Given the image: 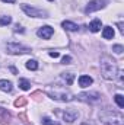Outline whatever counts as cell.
<instances>
[{
    "instance_id": "cell-23",
    "label": "cell",
    "mask_w": 124,
    "mask_h": 125,
    "mask_svg": "<svg viewBox=\"0 0 124 125\" xmlns=\"http://www.w3.org/2000/svg\"><path fill=\"white\" fill-rule=\"evenodd\" d=\"M112 51L117 52V54H121L124 51V48H123V45H114V47H112Z\"/></svg>"
},
{
    "instance_id": "cell-13",
    "label": "cell",
    "mask_w": 124,
    "mask_h": 125,
    "mask_svg": "<svg viewBox=\"0 0 124 125\" xmlns=\"http://www.w3.org/2000/svg\"><path fill=\"white\" fill-rule=\"evenodd\" d=\"M13 86H12V82L9 80H0V90L1 92H12Z\"/></svg>"
},
{
    "instance_id": "cell-16",
    "label": "cell",
    "mask_w": 124,
    "mask_h": 125,
    "mask_svg": "<svg viewBox=\"0 0 124 125\" xmlns=\"http://www.w3.org/2000/svg\"><path fill=\"white\" fill-rule=\"evenodd\" d=\"M62 77H63V80L67 83V86H72V84H73V80H74V74H72V73H63Z\"/></svg>"
},
{
    "instance_id": "cell-10",
    "label": "cell",
    "mask_w": 124,
    "mask_h": 125,
    "mask_svg": "<svg viewBox=\"0 0 124 125\" xmlns=\"http://www.w3.org/2000/svg\"><path fill=\"white\" fill-rule=\"evenodd\" d=\"M9 121H10V114H9L6 109L0 108V124L1 125H9Z\"/></svg>"
},
{
    "instance_id": "cell-4",
    "label": "cell",
    "mask_w": 124,
    "mask_h": 125,
    "mask_svg": "<svg viewBox=\"0 0 124 125\" xmlns=\"http://www.w3.org/2000/svg\"><path fill=\"white\" fill-rule=\"evenodd\" d=\"M48 96L51 99H56V100H62V102H70L73 100V94L70 92H66V90H54V92H48Z\"/></svg>"
},
{
    "instance_id": "cell-5",
    "label": "cell",
    "mask_w": 124,
    "mask_h": 125,
    "mask_svg": "<svg viewBox=\"0 0 124 125\" xmlns=\"http://www.w3.org/2000/svg\"><path fill=\"white\" fill-rule=\"evenodd\" d=\"M22 10L28 15V16H32V18H48V13L42 9H35L32 6H28V4H22Z\"/></svg>"
},
{
    "instance_id": "cell-18",
    "label": "cell",
    "mask_w": 124,
    "mask_h": 125,
    "mask_svg": "<svg viewBox=\"0 0 124 125\" xmlns=\"http://www.w3.org/2000/svg\"><path fill=\"white\" fill-rule=\"evenodd\" d=\"M114 100H115V103L118 105V108H124V96L123 94H115L114 96Z\"/></svg>"
},
{
    "instance_id": "cell-29",
    "label": "cell",
    "mask_w": 124,
    "mask_h": 125,
    "mask_svg": "<svg viewBox=\"0 0 124 125\" xmlns=\"http://www.w3.org/2000/svg\"><path fill=\"white\" fill-rule=\"evenodd\" d=\"M1 1H4V3H15L16 0H1Z\"/></svg>"
},
{
    "instance_id": "cell-2",
    "label": "cell",
    "mask_w": 124,
    "mask_h": 125,
    "mask_svg": "<svg viewBox=\"0 0 124 125\" xmlns=\"http://www.w3.org/2000/svg\"><path fill=\"white\" fill-rule=\"evenodd\" d=\"M99 119L105 125H124L123 114L111 111V109H104L99 112Z\"/></svg>"
},
{
    "instance_id": "cell-12",
    "label": "cell",
    "mask_w": 124,
    "mask_h": 125,
    "mask_svg": "<svg viewBox=\"0 0 124 125\" xmlns=\"http://www.w3.org/2000/svg\"><path fill=\"white\" fill-rule=\"evenodd\" d=\"M62 26L64 28V29H67V31L70 32H76L77 29H79V26L76 25V23H73V22H70V21H64L62 23Z\"/></svg>"
},
{
    "instance_id": "cell-24",
    "label": "cell",
    "mask_w": 124,
    "mask_h": 125,
    "mask_svg": "<svg viewBox=\"0 0 124 125\" xmlns=\"http://www.w3.org/2000/svg\"><path fill=\"white\" fill-rule=\"evenodd\" d=\"M70 61H72V57H69V55L63 57V60H62V62H63V64H70Z\"/></svg>"
},
{
    "instance_id": "cell-25",
    "label": "cell",
    "mask_w": 124,
    "mask_h": 125,
    "mask_svg": "<svg viewBox=\"0 0 124 125\" xmlns=\"http://www.w3.org/2000/svg\"><path fill=\"white\" fill-rule=\"evenodd\" d=\"M15 32H21V33H24L25 32V29L22 28V26H19V25H15V29H13Z\"/></svg>"
},
{
    "instance_id": "cell-14",
    "label": "cell",
    "mask_w": 124,
    "mask_h": 125,
    "mask_svg": "<svg viewBox=\"0 0 124 125\" xmlns=\"http://www.w3.org/2000/svg\"><path fill=\"white\" fill-rule=\"evenodd\" d=\"M102 36H104L105 39H112V38H114V28L105 26L104 31H102Z\"/></svg>"
},
{
    "instance_id": "cell-21",
    "label": "cell",
    "mask_w": 124,
    "mask_h": 125,
    "mask_svg": "<svg viewBox=\"0 0 124 125\" xmlns=\"http://www.w3.org/2000/svg\"><path fill=\"white\" fill-rule=\"evenodd\" d=\"M26 68L28 70H37L38 68V62L35 61V60H29V61H26Z\"/></svg>"
},
{
    "instance_id": "cell-31",
    "label": "cell",
    "mask_w": 124,
    "mask_h": 125,
    "mask_svg": "<svg viewBox=\"0 0 124 125\" xmlns=\"http://www.w3.org/2000/svg\"><path fill=\"white\" fill-rule=\"evenodd\" d=\"M50 1H54V0H50Z\"/></svg>"
},
{
    "instance_id": "cell-6",
    "label": "cell",
    "mask_w": 124,
    "mask_h": 125,
    "mask_svg": "<svg viewBox=\"0 0 124 125\" xmlns=\"http://www.w3.org/2000/svg\"><path fill=\"white\" fill-rule=\"evenodd\" d=\"M77 99L82 102H88V103H96L101 100V94L96 92H91V93H80L77 94Z\"/></svg>"
},
{
    "instance_id": "cell-1",
    "label": "cell",
    "mask_w": 124,
    "mask_h": 125,
    "mask_svg": "<svg viewBox=\"0 0 124 125\" xmlns=\"http://www.w3.org/2000/svg\"><path fill=\"white\" fill-rule=\"evenodd\" d=\"M101 73H102L104 79L115 80L117 73H118V67H117L115 60H112L110 55H102L101 57Z\"/></svg>"
},
{
    "instance_id": "cell-27",
    "label": "cell",
    "mask_w": 124,
    "mask_h": 125,
    "mask_svg": "<svg viewBox=\"0 0 124 125\" xmlns=\"http://www.w3.org/2000/svg\"><path fill=\"white\" fill-rule=\"evenodd\" d=\"M50 55H51V57H54V58H57V57H59V52H53V51H51V52H50Z\"/></svg>"
},
{
    "instance_id": "cell-30",
    "label": "cell",
    "mask_w": 124,
    "mask_h": 125,
    "mask_svg": "<svg viewBox=\"0 0 124 125\" xmlns=\"http://www.w3.org/2000/svg\"><path fill=\"white\" fill-rule=\"evenodd\" d=\"M80 125H93V124H91V122H83V124H80Z\"/></svg>"
},
{
    "instance_id": "cell-17",
    "label": "cell",
    "mask_w": 124,
    "mask_h": 125,
    "mask_svg": "<svg viewBox=\"0 0 124 125\" xmlns=\"http://www.w3.org/2000/svg\"><path fill=\"white\" fill-rule=\"evenodd\" d=\"M19 87L22 90H29L31 89V83L26 79H19Z\"/></svg>"
},
{
    "instance_id": "cell-9",
    "label": "cell",
    "mask_w": 124,
    "mask_h": 125,
    "mask_svg": "<svg viewBox=\"0 0 124 125\" xmlns=\"http://www.w3.org/2000/svg\"><path fill=\"white\" fill-rule=\"evenodd\" d=\"M54 33V29L51 28V26H41L39 29H38V32H37V35L39 36V38H42V39H50L51 38V35Z\"/></svg>"
},
{
    "instance_id": "cell-26",
    "label": "cell",
    "mask_w": 124,
    "mask_h": 125,
    "mask_svg": "<svg viewBox=\"0 0 124 125\" xmlns=\"http://www.w3.org/2000/svg\"><path fill=\"white\" fill-rule=\"evenodd\" d=\"M117 26H118V29H120V32H121V33H124V28H123V23H121V22H118V23H117Z\"/></svg>"
},
{
    "instance_id": "cell-20",
    "label": "cell",
    "mask_w": 124,
    "mask_h": 125,
    "mask_svg": "<svg viewBox=\"0 0 124 125\" xmlns=\"http://www.w3.org/2000/svg\"><path fill=\"white\" fill-rule=\"evenodd\" d=\"M26 102H28V100H26V97H24V96H21L19 99H16V100H15V106H16V108H21V106H25V105H26Z\"/></svg>"
},
{
    "instance_id": "cell-8",
    "label": "cell",
    "mask_w": 124,
    "mask_h": 125,
    "mask_svg": "<svg viewBox=\"0 0 124 125\" xmlns=\"http://www.w3.org/2000/svg\"><path fill=\"white\" fill-rule=\"evenodd\" d=\"M79 116V112L76 111V109H73V108H70V109H66L64 112H63V118H64V121L66 122H69V124H72L73 121H76V118Z\"/></svg>"
},
{
    "instance_id": "cell-7",
    "label": "cell",
    "mask_w": 124,
    "mask_h": 125,
    "mask_svg": "<svg viewBox=\"0 0 124 125\" xmlns=\"http://www.w3.org/2000/svg\"><path fill=\"white\" fill-rule=\"evenodd\" d=\"M107 0H92L88 3V6L85 7V13H92V12H96L99 9H102L105 6Z\"/></svg>"
},
{
    "instance_id": "cell-19",
    "label": "cell",
    "mask_w": 124,
    "mask_h": 125,
    "mask_svg": "<svg viewBox=\"0 0 124 125\" xmlns=\"http://www.w3.org/2000/svg\"><path fill=\"white\" fill-rule=\"evenodd\" d=\"M10 22H12V18H10V16H6V15L0 16V26H6V25H9Z\"/></svg>"
},
{
    "instance_id": "cell-3",
    "label": "cell",
    "mask_w": 124,
    "mask_h": 125,
    "mask_svg": "<svg viewBox=\"0 0 124 125\" xmlns=\"http://www.w3.org/2000/svg\"><path fill=\"white\" fill-rule=\"evenodd\" d=\"M6 51H7V54L19 55V54H28V52H31V48L24 47V45H21L18 42H9L6 45Z\"/></svg>"
},
{
    "instance_id": "cell-11",
    "label": "cell",
    "mask_w": 124,
    "mask_h": 125,
    "mask_svg": "<svg viewBox=\"0 0 124 125\" xmlns=\"http://www.w3.org/2000/svg\"><path fill=\"white\" fill-rule=\"evenodd\" d=\"M93 83V79L91 76H80L79 77V86L80 87H88Z\"/></svg>"
},
{
    "instance_id": "cell-22",
    "label": "cell",
    "mask_w": 124,
    "mask_h": 125,
    "mask_svg": "<svg viewBox=\"0 0 124 125\" xmlns=\"http://www.w3.org/2000/svg\"><path fill=\"white\" fill-rule=\"evenodd\" d=\"M42 125H60V124L56 122V121H53V119L48 118V116H44V118H42Z\"/></svg>"
},
{
    "instance_id": "cell-15",
    "label": "cell",
    "mask_w": 124,
    "mask_h": 125,
    "mask_svg": "<svg viewBox=\"0 0 124 125\" xmlns=\"http://www.w3.org/2000/svg\"><path fill=\"white\" fill-rule=\"evenodd\" d=\"M101 26H102V23H101L99 19H95V21H92V22L89 23V29H91V32H98L99 29H101Z\"/></svg>"
},
{
    "instance_id": "cell-28",
    "label": "cell",
    "mask_w": 124,
    "mask_h": 125,
    "mask_svg": "<svg viewBox=\"0 0 124 125\" xmlns=\"http://www.w3.org/2000/svg\"><path fill=\"white\" fill-rule=\"evenodd\" d=\"M10 71H12V73H13V74H18V70H16V68H15V67H10Z\"/></svg>"
}]
</instances>
